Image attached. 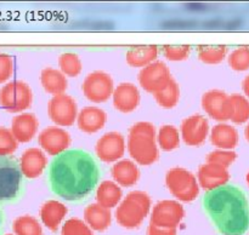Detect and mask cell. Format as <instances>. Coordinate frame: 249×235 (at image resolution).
I'll list each match as a JSON object with an SVG mask.
<instances>
[{
	"label": "cell",
	"instance_id": "obj_14",
	"mask_svg": "<svg viewBox=\"0 0 249 235\" xmlns=\"http://www.w3.org/2000/svg\"><path fill=\"white\" fill-rule=\"evenodd\" d=\"M38 143L49 155L57 157L68 149L71 144V136L63 128L50 126L39 133Z\"/></svg>",
	"mask_w": 249,
	"mask_h": 235
},
{
	"label": "cell",
	"instance_id": "obj_38",
	"mask_svg": "<svg viewBox=\"0 0 249 235\" xmlns=\"http://www.w3.org/2000/svg\"><path fill=\"white\" fill-rule=\"evenodd\" d=\"M163 55L169 61H184L191 52L190 45H164L162 46Z\"/></svg>",
	"mask_w": 249,
	"mask_h": 235
},
{
	"label": "cell",
	"instance_id": "obj_39",
	"mask_svg": "<svg viewBox=\"0 0 249 235\" xmlns=\"http://www.w3.org/2000/svg\"><path fill=\"white\" fill-rule=\"evenodd\" d=\"M14 73V61L6 53L0 52V84L7 81Z\"/></svg>",
	"mask_w": 249,
	"mask_h": 235
},
{
	"label": "cell",
	"instance_id": "obj_10",
	"mask_svg": "<svg viewBox=\"0 0 249 235\" xmlns=\"http://www.w3.org/2000/svg\"><path fill=\"white\" fill-rule=\"evenodd\" d=\"M49 118L58 126H72L78 118V107L74 99L62 94L53 96L48 104Z\"/></svg>",
	"mask_w": 249,
	"mask_h": 235
},
{
	"label": "cell",
	"instance_id": "obj_43",
	"mask_svg": "<svg viewBox=\"0 0 249 235\" xmlns=\"http://www.w3.org/2000/svg\"><path fill=\"white\" fill-rule=\"evenodd\" d=\"M245 137H246V140H247L248 142H249V121H248L247 126H246V130H245Z\"/></svg>",
	"mask_w": 249,
	"mask_h": 235
},
{
	"label": "cell",
	"instance_id": "obj_8",
	"mask_svg": "<svg viewBox=\"0 0 249 235\" xmlns=\"http://www.w3.org/2000/svg\"><path fill=\"white\" fill-rule=\"evenodd\" d=\"M82 90L84 96L94 103H104L113 96V79L106 72L96 70L87 75L83 81Z\"/></svg>",
	"mask_w": 249,
	"mask_h": 235
},
{
	"label": "cell",
	"instance_id": "obj_2",
	"mask_svg": "<svg viewBox=\"0 0 249 235\" xmlns=\"http://www.w3.org/2000/svg\"><path fill=\"white\" fill-rule=\"evenodd\" d=\"M202 204L220 234H246L249 228V203L240 188L226 184L207 191Z\"/></svg>",
	"mask_w": 249,
	"mask_h": 235
},
{
	"label": "cell",
	"instance_id": "obj_13",
	"mask_svg": "<svg viewBox=\"0 0 249 235\" xmlns=\"http://www.w3.org/2000/svg\"><path fill=\"white\" fill-rule=\"evenodd\" d=\"M95 153L101 161H119L125 153V140L123 135L117 131L105 133L95 144Z\"/></svg>",
	"mask_w": 249,
	"mask_h": 235
},
{
	"label": "cell",
	"instance_id": "obj_1",
	"mask_svg": "<svg viewBox=\"0 0 249 235\" xmlns=\"http://www.w3.org/2000/svg\"><path fill=\"white\" fill-rule=\"evenodd\" d=\"M100 171L89 153L66 150L49 166V183L56 195L68 201L84 200L96 187Z\"/></svg>",
	"mask_w": 249,
	"mask_h": 235
},
{
	"label": "cell",
	"instance_id": "obj_26",
	"mask_svg": "<svg viewBox=\"0 0 249 235\" xmlns=\"http://www.w3.org/2000/svg\"><path fill=\"white\" fill-rule=\"evenodd\" d=\"M40 82L44 90L48 94H53V96L65 94L68 87L66 75L61 70L55 69V68H45V69L41 70Z\"/></svg>",
	"mask_w": 249,
	"mask_h": 235
},
{
	"label": "cell",
	"instance_id": "obj_22",
	"mask_svg": "<svg viewBox=\"0 0 249 235\" xmlns=\"http://www.w3.org/2000/svg\"><path fill=\"white\" fill-rule=\"evenodd\" d=\"M111 173L118 186L133 187L140 178V171L136 164L131 160L123 159L117 161L112 166Z\"/></svg>",
	"mask_w": 249,
	"mask_h": 235
},
{
	"label": "cell",
	"instance_id": "obj_16",
	"mask_svg": "<svg viewBox=\"0 0 249 235\" xmlns=\"http://www.w3.org/2000/svg\"><path fill=\"white\" fill-rule=\"evenodd\" d=\"M229 179H230V173L228 169L215 164L206 162L199 167L197 172V181L199 187L207 189L208 191L226 186Z\"/></svg>",
	"mask_w": 249,
	"mask_h": 235
},
{
	"label": "cell",
	"instance_id": "obj_37",
	"mask_svg": "<svg viewBox=\"0 0 249 235\" xmlns=\"http://www.w3.org/2000/svg\"><path fill=\"white\" fill-rule=\"evenodd\" d=\"M18 142L12 135L11 130L6 127H0V155L10 157L17 149Z\"/></svg>",
	"mask_w": 249,
	"mask_h": 235
},
{
	"label": "cell",
	"instance_id": "obj_5",
	"mask_svg": "<svg viewBox=\"0 0 249 235\" xmlns=\"http://www.w3.org/2000/svg\"><path fill=\"white\" fill-rule=\"evenodd\" d=\"M24 193V176L19 162L0 155V206L16 203Z\"/></svg>",
	"mask_w": 249,
	"mask_h": 235
},
{
	"label": "cell",
	"instance_id": "obj_41",
	"mask_svg": "<svg viewBox=\"0 0 249 235\" xmlns=\"http://www.w3.org/2000/svg\"><path fill=\"white\" fill-rule=\"evenodd\" d=\"M242 90H243V92H245L246 97L249 99V74L245 78V80H243Z\"/></svg>",
	"mask_w": 249,
	"mask_h": 235
},
{
	"label": "cell",
	"instance_id": "obj_4",
	"mask_svg": "<svg viewBox=\"0 0 249 235\" xmlns=\"http://www.w3.org/2000/svg\"><path fill=\"white\" fill-rule=\"evenodd\" d=\"M151 210V198L141 190L130 191L116 210V220L125 229H135L142 224Z\"/></svg>",
	"mask_w": 249,
	"mask_h": 235
},
{
	"label": "cell",
	"instance_id": "obj_19",
	"mask_svg": "<svg viewBox=\"0 0 249 235\" xmlns=\"http://www.w3.org/2000/svg\"><path fill=\"white\" fill-rule=\"evenodd\" d=\"M39 127L36 116L32 113L18 114L12 119L11 132L17 142L27 143L33 140Z\"/></svg>",
	"mask_w": 249,
	"mask_h": 235
},
{
	"label": "cell",
	"instance_id": "obj_31",
	"mask_svg": "<svg viewBox=\"0 0 249 235\" xmlns=\"http://www.w3.org/2000/svg\"><path fill=\"white\" fill-rule=\"evenodd\" d=\"M160 147L165 152H172L180 145L179 131L173 125H164L160 128L157 136Z\"/></svg>",
	"mask_w": 249,
	"mask_h": 235
},
{
	"label": "cell",
	"instance_id": "obj_7",
	"mask_svg": "<svg viewBox=\"0 0 249 235\" xmlns=\"http://www.w3.org/2000/svg\"><path fill=\"white\" fill-rule=\"evenodd\" d=\"M33 94L24 81L7 82L0 89V106L7 111L18 113L31 107Z\"/></svg>",
	"mask_w": 249,
	"mask_h": 235
},
{
	"label": "cell",
	"instance_id": "obj_18",
	"mask_svg": "<svg viewBox=\"0 0 249 235\" xmlns=\"http://www.w3.org/2000/svg\"><path fill=\"white\" fill-rule=\"evenodd\" d=\"M48 166V159L43 150L38 148H29L22 153L19 157V167L22 174L28 179H34L40 176Z\"/></svg>",
	"mask_w": 249,
	"mask_h": 235
},
{
	"label": "cell",
	"instance_id": "obj_33",
	"mask_svg": "<svg viewBox=\"0 0 249 235\" xmlns=\"http://www.w3.org/2000/svg\"><path fill=\"white\" fill-rule=\"evenodd\" d=\"M58 67L67 77H77L82 72L80 58L73 52H66L58 57Z\"/></svg>",
	"mask_w": 249,
	"mask_h": 235
},
{
	"label": "cell",
	"instance_id": "obj_30",
	"mask_svg": "<svg viewBox=\"0 0 249 235\" xmlns=\"http://www.w3.org/2000/svg\"><path fill=\"white\" fill-rule=\"evenodd\" d=\"M15 235H43V228L36 218L32 216L17 217L12 223Z\"/></svg>",
	"mask_w": 249,
	"mask_h": 235
},
{
	"label": "cell",
	"instance_id": "obj_42",
	"mask_svg": "<svg viewBox=\"0 0 249 235\" xmlns=\"http://www.w3.org/2000/svg\"><path fill=\"white\" fill-rule=\"evenodd\" d=\"M5 224H6V218H5V213L0 208V235H2L5 229Z\"/></svg>",
	"mask_w": 249,
	"mask_h": 235
},
{
	"label": "cell",
	"instance_id": "obj_44",
	"mask_svg": "<svg viewBox=\"0 0 249 235\" xmlns=\"http://www.w3.org/2000/svg\"><path fill=\"white\" fill-rule=\"evenodd\" d=\"M246 181H247V184H248V187H249V171H248L247 176H246Z\"/></svg>",
	"mask_w": 249,
	"mask_h": 235
},
{
	"label": "cell",
	"instance_id": "obj_17",
	"mask_svg": "<svg viewBox=\"0 0 249 235\" xmlns=\"http://www.w3.org/2000/svg\"><path fill=\"white\" fill-rule=\"evenodd\" d=\"M113 106L122 113H131L140 103V92L131 82H122L114 89Z\"/></svg>",
	"mask_w": 249,
	"mask_h": 235
},
{
	"label": "cell",
	"instance_id": "obj_6",
	"mask_svg": "<svg viewBox=\"0 0 249 235\" xmlns=\"http://www.w3.org/2000/svg\"><path fill=\"white\" fill-rule=\"evenodd\" d=\"M165 186L175 199L184 203L194 201L199 194V184L196 176L182 167H174L167 172Z\"/></svg>",
	"mask_w": 249,
	"mask_h": 235
},
{
	"label": "cell",
	"instance_id": "obj_9",
	"mask_svg": "<svg viewBox=\"0 0 249 235\" xmlns=\"http://www.w3.org/2000/svg\"><path fill=\"white\" fill-rule=\"evenodd\" d=\"M185 217V210L180 203L175 200L158 201L151 212V223L160 228L177 229Z\"/></svg>",
	"mask_w": 249,
	"mask_h": 235
},
{
	"label": "cell",
	"instance_id": "obj_28",
	"mask_svg": "<svg viewBox=\"0 0 249 235\" xmlns=\"http://www.w3.org/2000/svg\"><path fill=\"white\" fill-rule=\"evenodd\" d=\"M153 96H155L156 102H157L160 107H163V108H174L180 98L179 85H178V82L175 81L174 79H172L167 86L163 87L160 91L153 94Z\"/></svg>",
	"mask_w": 249,
	"mask_h": 235
},
{
	"label": "cell",
	"instance_id": "obj_40",
	"mask_svg": "<svg viewBox=\"0 0 249 235\" xmlns=\"http://www.w3.org/2000/svg\"><path fill=\"white\" fill-rule=\"evenodd\" d=\"M147 235H177V229L170 228H160L150 224L147 228Z\"/></svg>",
	"mask_w": 249,
	"mask_h": 235
},
{
	"label": "cell",
	"instance_id": "obj_29",
	"mask_svg": "<svg viewBox=\"0 0 249 235\" xmlns=\"http://www.w3.org/2000/svg\"><path fill=\"white\" fill-rule=\"evenodd\" d=\"M197 55L203 63L218 64L225 60L228 47L225 45H199L197 46Z\"/></svg>",
	"mask_w": 249,
	"mask_h": 235
},
{
	"label": "cell",
	"instance_id": "obj_36",
	"mask_svg": "<svg viewBox=\"0 0 249 235\" xmlns=\"http://www.w3.org/2000/svg\"><path fill=\"white\" fill-rule=\"evenodd\" d=\"M236 159H237V154H236L233 150L218 149L209 153V154L207 155L206 160L209 164H215L219 165V166H223L225 167V169H228L231 164L235 162Z\"/></svg>",
	"mask_w": 249,
	"mask_h": 235
},
{
	"label": "cell",
	"instance_id": "obj_12",
	"mask_svg": "<svg viewBox=\"0 0 249 235\" xmlns=\"http://www.w3.org/2000/svg\"><path fill=\"white\" fill-rule=\"evenodd\" d=\"M173 78L170 77V70L168 65L162 61H156L147 67L142 68L138 75L140 86L145 91L156 94L167 86Z\"/></svg>",
	"mask_w": 249,
	"mask_h": 235
},
{
	"label": "cell",
	"instance_id": "obj_34",
	"mask_svg": "<svg viewBox=\"0 0 249 235\" xmlns=\"http://www.w3.org/2000/svg\"><path fill=\"white\" fill-rule=\"evenodd\" d=\"M229 65L235 72H246L249 69V47L241 46L229 55Z\"/></svg>",
	"mask_w": 249,
	"mask_h": 235
},
{
	"label": "cell",
	"instance_id": "obj_23",
	"mask_svg": "<svg viewBox=\"0 0 249 235\" xmlns=\"http://www.w3.org/2000/svg\"><path fill=\"white\" fill-rule=\"evenodd\" d=\"M211 142L223 150H232L238 144V132L233 126L221 123L214 126L211 131Z\"/></svg>",
	"mask_w": 249,
	"mask_h": 235
},
{
	"label": "cell",
	"instance_id": "obj_27",
	"mask_svg": "<svg viewBox=\"0 0 249 235\" xmlns=\"http://www.w3.org/2000/svg\"><path fill=\"white\" fill-rule=\"evenodd\" d=\"M122 189L116 182L104 181L99 184L96 190V203L105 208H113L122 201Z\"/></svg>",
	"mask_w": 249,
	"mask_h": 235
},
{
	"label": "cell",
	"instance_id": "obj_25",
	"mask_svg": "<svg viewBox=\"0 0 249 235\" xmlns=\"http://www.w3.org/2000/svg\"><path fill=\"white\" fill-rule=\"evenodd\" d=\"M84 220L92 230L104 232L111 225V211L99 205L97 203L90 204L84 210Z\"/></svg>",
	"mask_w": 249,
	"mask_h": 235
},
{
	"label": "cell",
	"instance_id": "obj_3",
	"mask_svg": "<svg viewBox=\"0 0 249 235\" xmlns=\"http://www.w3.org/2000/svg\"><path fill=\"white\" fill-rule=\"evenodd\" d=\"M126 148L136 164L152 165L160 157L157 142H156V128L148 121H139L129 130Z\"/></svg>",
	"mask_w": 249,
	"mask_h": 235
},
{
	"label": "cell",
	"instance_id": "obj_24",
	"mask_svg": "<svg viewBox=\"0 0 249 235\" xmlns=\"http://www.w3.org/2000/svg\"><path fill=\"white\" fill-rule=\"evenodd\" d=\"M160 53V47L157 45L134 46L129 48L125 55L126 63L131 67L145 68L151 63L156 62Z\"/></svg>",
	"mask_w": 249,
	"mask_h": 235
},
{
	"label": "cell",
	"instance_id": "obj_20",
	"mask_svg": "<svg viewBox=\"0 0 249 235\" xmlns=\"http://www.w3.org/2000/svg\"><path fill=\"white\" fill-rule=\"evenodd\" d=\"M107 123V114L97 107H85L79 111L77 125L85 133H95L102 130Z\"/></svg>",
	"mask_w": 249,
	"mask_h": 235
},
{
	"label": "cell",
	"instance_id": "obj_45",
	"mask_svg": "<svg viewBox=\"0 0 249 235\" xmlns=\"http://www.w3.org/2000/svg\"><path fill=\"white\" fill-rule=\"evenodd\" d=\"M6 235H14V234H6Z\"/></svg>",
	"mask_w": 249,
	"mask_h": 235
},
{
	"label": "cell",
	"instance_id": "obj_32",
	"mask_svg": "<svg viewBox=\"0 0 249 235\" xmlns=\"http://www.w3.org/2000/svg\"><path fill=\"white\" fill-rule=\"evenodd\" d=\"M233 111L231 121L235 124H243L249 121V99L240 94H231Z\"/></svg>",
	"mask_w": 249,
	"mask_h": 235
},
{
	"label": "cell",
	"instance_id": "obj_21",
	"mask_svg": "<svg viewBox=\"0 0 249 235\" xmlns=\"http://www.w3.org/2000/svg\"><path fill=\"white\" fill-rule=\"evenodd\" d=\"M67 207L62 203L57 200H48L41 205L39 216L43 224L51 232H56L67 216Z\"/></svg>",
	"mask_w": 249,
	"mask_h": 235
},
{
	"label": "cell",
	"instance_id": "obj_11",
	"mask_svg": "<svg viewBox=\"0 0 249 235\" xmlns=\"http://www.w3.org/2000/svg\"><path fill=\"white\" fill-rule=\"evenodd\" d=\"M202 107L204 111L216 121L231 120L233 111L231 96L221 90L207 91L202 97Z\"/></svg>",
	"mask_w": 249,
	"mask_h": 235
},
{
	"label": "cell",
	"instance_id": "obj_35",
	"mask_svg": "<svg viewBox=\"0 0 249 235\" xmlns=\"http://www.w3.org/2000/svg\"><path fill=\"white\" fill-rule=\"evenodd\" d=\"M61 235H94L91 228L79 218H71L63 223Z\"/></svg>",
	"mask_w": 249,
	"mask_h": 235
},
{
	"label": "cell",
	"instance_id": "obj_15",
	"mask_svg": "<svg viewBox=\"0 0 249 235\" xmlns=\"http://www.w3.org/2000/svg\"><path fill=\"white\" fill-rule=\"evenodd\" d=\"M180 131H181L182 141L187 145H191V147L201 145L208 137V120L201 114H195L182 121Z\"/></svg>",
	"mask_w": 249,
	"mask_h": 235
}]
</instances>
